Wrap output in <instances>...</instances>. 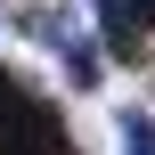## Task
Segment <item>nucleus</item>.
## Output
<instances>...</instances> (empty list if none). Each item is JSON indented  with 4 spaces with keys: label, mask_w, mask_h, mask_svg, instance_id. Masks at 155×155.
Segmentation results:
<instances>
[{
    "label": "nucleus",
    "mask_w": 155,
    "mask_h": 155,
    "mask_svg": "<svg viewBox=\"0 0 155 155\" xmlns=\"http://www.w3.org/2000/svg\"><path fill=\"white\" fill-rule=\"evenodd\" d=\"M65 82H74V90H90V82H98V49L65 41Z\"/></svg>",
    "instance_id": "20e7f679"
},
{
    "label": "nucleus",
    "mask_w": 155,
    "mask_h": 155,
    "mask_svg": "<svg viewBox=\"0 0 155 155\" xmlns=\"http://www.w3.org/2000/svg\"><path fill=\"white\" fill-rule=\"evenodd\" d=\"M16 33H33L41 49H65V41H74V25H65V16H49V8H25V16H16Z\"/></svg>",
    "instance_id": "f03ea898"
},
{
    "label": "nucleus",
    "mask_w": 155,
    "mask_h": 155,
    "mask_svg": "<svg viewBox=\"0 0 155 155\" xmlns=\"http://www.w3.org/2000/svg\"><path fill=\"white\" fill-rule=\"evenodd\" d=\"M155 25V0H98V33H106V57H139Z\"/></svg>",
    "instance_id": "f257e3e1"
},
{
    "label": "nucleus",
    "mask_w": 155,
    "mask_h": 155,
    "mask_svg": "<svg viewBox=\"0 0 155 155\" xmlns=\"http://www.w3.org/2000/svg\"><path fill=\"white\" fill-rule=\"evenodd\" d=\"M114 131H123V155H155V123H147V114H131V106H123V123H114Z\"/></svg>",
    "instance_id": "7ed1b4c3"
}]
</instances>
